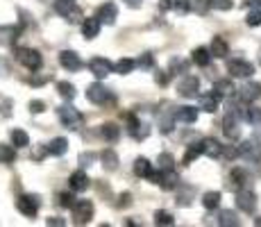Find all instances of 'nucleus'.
<instances>
[{
    "label": "nucleus",
    "instance_id": "obj_1",
    "mask_svg": "<svg viewBox=\"0 0 261 227\" xmlns=\"http://www.w3.org/2000/svg\"><path fill=\"white\" fill-rule=\"evenodd\" d=\"M55 12L66 18L68 23H82V18H84L82 9L75 5V0H57L55 3Z\"/></svg>",
    "mask_w": 261,
    "mask_h": 227
},
{
    "label": "nucleus",
    "instance_id": "obj_2",
    "mask_svg": "<svg viewBox=\"0 0 261 227\" xmlns=\"http://www.w3.org/2000/svg\"><path fill=\"white\" fill-rule=\"evenodd\" d=\"M16 59L28 70H39V68H41V64H43L41 53H39V50H34V48H18L16 50Z\"/></svg>",
    "mask_w": 261,
    "mask_h": 227
},
{
    "label": "nucleus",
    "instance_id": "obj_3",
    "mask_svg": "<svg viewBox=\"0 0 261 227\" xmlns=\"http://www.w3.org/2000/svg\"><path fill=\"white\" fill-rule=\"evenodd\" d=\"M73 218L77 225H84V223H91L93 218V205L89 200H75L73 205Z\"/></svg>",
    "mask_w": 261,
    "mask_h": 227
},
{
    "label": "nucleus",
    "instance_id": "obj_4",
    "mask_svg": "<svg viewBox=\"0 0 261 227\" xmlns=\"http://www.w3.org/2000/svg\"><path fill=\"white\" fill-rule=\"evenodd\" d=\"M39 205H41L39 195H21V198L16 200V209L21 211L23 216H28V218H34V216H37Z\"/></svg>",
    "mask_w": 261,
    "mask_h": 227
},
{
    "label": "nucleus",
    "instance_id": "obj_5",
    "mask_svg": "<svg viewBox=\"0 0 261 227\" xmlns=\"http://www.w3.org/2000/svg\"><path fill=\"white\" fill-rule=\"evenodd\" d=\"M59 120H62L64 128L77 130L80 123H82V114H80L75 107H68V105H66V107H59Z\"/></svg>",
    "mask_w": 261,
    "mask_h": 227
},
{
    "label": "nucleus",
    "instance_id": "obj_6",
    "mask_svg": "<svg viewBox=\"0 0 261 227\" xmlns=\"http://www.w3.org/2000/svg\"><path fill=\"white\" fill-rule=\"evenodd\" d=\"M150 180H152L154 184H159L162 189H166V191L175 189V186L179 184V178H177V173H175V170H159V173L150 175Z\"/></svg>",
    "mask_w": 261,
    "mask_h": 227
},
{
    "label": "nucleus",
    "instance_id": "obj_7",
    "mask_svg": "<svg viewBox=\"0 0 261 227\" xmlns=\"http://www.w3.org/2000/svg\"><path fill=\"white\" fill-rule=\"evenodd\" d=\"M237 207L241 211H245V214H252L254 207H257V195H254L250 189L237 191Z\"/></svg>",
    "mask_w": 261,
    "mask_h": 227
},
{
    "label": "nucleus",
    "instance_id": "obj_8",
    "mask_svg": "<svg viewBox=\"0 0 261 227\" xmlns=\"http://www.w3.org/2000/svg\"><path fill=\"white\" fill-rule=\"evenodd\" d=\"M227 70L232 78H250L254 73V66L250 62H245V59H232L227 64Z\"/></svg>",
    "mask_w": 261,
    "mask_h": 227
},
{
    "label": "nucleus",
    "instance_id": "obj_9",
    "mask_svg": "<svg viewBox=\"0 0 261 227\" xmlns=\"http://www.w3.org/2000/svg\"><path fill=\"white\" fill-rule=\"evenodd\" d=\"M89 70L95 75V78H107L109 73H114V64L109 62V59H105V57H95L89 62Z\"/></svg>",
    "mask_w": 261,
    "mask_h": 227
},
{
    "label": "nucleus",
    "instance_id": "obj_10",
    "mask_svg": "<svg viewBox=\"0 0 261 227\" xmlns=\"http://www.w3.org/2000/svg\"><path fill=\"white\" fill-rule=\"evenodd\" d=\"M87 98L91 100L93 105H102V103H107L112 95H109V91L105 89V84L93 82V84H89V87H87Z\"/></svg>",
    "mask_w": 261,
    "mask_h": 227
},
{
    "label": "nucleus",
    "instance_id": "obj_11",
    "mask_svg": "<svg viewBox=\"0 0 261 227\" xmlns=\"http://www.w3.org/2000/svg\"><path fill=\"white\" fill-rule=\"evenodd\" d=\"M177 91H179V95H184V98H195L200 91V80L195 78V75H187V78L177 84Z\"/></svg>",
    "mask_w": 261,
    "mask_h": 227
},
{
    "label": "nucleus",
    "instance_id": "obj_12",
    "mask_svg": "<svg viewBox=\"0 0 261 227\" xmlns=\"http://www.w3.org/2000/svg\"><path fill=\"white\" fill-rule=\"evenodd\" d=\"M59 64H62L68 73H75V70L82 68V59H80V55L73 53V50H64V53H59Z\"/></svg>",
    "mask_w": 261,
    "mask_h": 227
},
{
    "label": "nucleus",
    "instance_id": "obj_13",
    "mask_svg": "<svg viewBox=\"0 0 261 227\" xmlns=\"http://www.w3.org/2000/svg\"><path fill=\"white\" fill-rule=\"evenodd\" d=\"M239 155H241V157H245V159H250V161H257V159L261 157V145H259V141H254V139L243 141V143L239 145Z\"/></svg>",
    "mask_w": 261,
    "mask_h": 227
},
{
    "label": "nucleus",
    "instance_id": "obj_14",
    "mask_svg": "<svg viewBox=\"0 0 261 227\" xmlns=\"http://www.w3.org/2000/svg\"><path fill=\"white\" fill-rule=\"evenodd\" d=\"M68 186H71V191H75V193H82V191H87L91 186V180H89V175L84 170H75L71 175V180H68Z\"/></svg>",
    "mask_w": 261,
    "mask_h": 227
},
{
    "label": "nucleus",
    "instance_id": "obj_15",
    "mask_svg": "<svg viewBox=\"0 0 261 227\" xmlns=\"http://www.w3.org/2000/svg\"><path fill=\"white\" fill-rule=\"evenodd\" d=\"M95 16L100 18V23L114 25V23H116V18H118V9H116V5H114V3H105L102 7L98 9V14H95Z\"/></svg>",
    "mask_w": 261,
    "mask_h": 227
},
{
    "label": "nucleus",
    "instance_id": "obj_16",
    "mask_svg": "<svg viewBox=\"0 0 261 227\" xmlns=\"http://www.w3.org/2000/svg\"><path fill=\"white\" fill-rule=\"evenodd\" d=\"M239 98L243 100V103H252V100L261 98V84H259V82H248V84H243V87L239 89Z\"/></svg>",
    "mask_w": 261,
    "mask_h": 227
},
{
    "label": "nucleus",
    "instance_id": "obj_17",
    "mask_svg": "<svg viewBox=\"0 0 261 227\" xmlns=\"http://www.w3.org/2000/svg\"><path fill=\"white\" fill-rule=\"evenodd\" d=\"M223 132L227 139H237L239 136V116L227 112V116L223 118Z\"/></svg>",
    "mask_w": 261,
    "mask_h": 227
},
{
    "label": "nucleus",
    "instance_id": "obj_18",
    "mask_svg": "<svg viewBox=\"0 0 261 227\" xmlns=\"http://www.w3.org/2000/svg\"><path fill=\"white\" fill-rule=\"evenodd\" d=\"M220 98H223V95H218L216 91H212V93L200 95V109H202V112L214 114L216 109H218V105H220Z\"/></svg>",
    "mask_w": 261,
    "mask_h": 227
},
{
    "label": "nucleus",
    "instance_id": "obj_19",
    "mask_svg": "<svg viewBox=\"0 0 261 227\" xmlns=\"http://www.w3.org/2000/svg\"><path fill=\"white\" fill-rule=\"evenodd\" d=\"M100 18L93 16V18H87V21H82V34L84 39H95L100 34Z\"/></svg>",
    "mask_w": 261,
    "mask_h": 227
},
{
    "label": "nucleus",
    "instance_id": "obj_20",
    "mask_svg": "<svg viewBox=\"0 0 261 227\" xmlns=\"http://www.w3.org/2000/svg\"><path fill=\"white\" fill-rule=\"evenodd\" d=\"M46 150H48V155H53V157H62V155H66V150H68V141L62 139V136H57V139H53L46 145Z\"/></svg>",
    "mask_w": 261,
    "mask_h": 227
},
{
    "label": "nucleus",
    "instance_id": "obj_21",
    "mask_svg": "<svg viewBox=\"0 0 261 227\" xmlns=\"http://www.w3.org/2000/svg\"><path fill=\"white\" fill-rule=\"evenodd\" d=\"M175 118L179 120V123H187V125H191V123H195L198 120V109L195 107H179L177 112H175Z\"/></svg>",
    "mask_w": 261,
    "mask_h": 227
},
{
    "label": "nucleus",
    "instance_id": "obj_22",
    "mask_svg": "<svg viewBox=\"0 0 261 227\" xmlns=\"http://www.w3.org/2000/svg\"><path fill=\"white\" fill-rule=\"evenodd\" d=\"M134 175H139V178H150V175H152V164L145 157H139L134 161Z\"/></svg>",
    "mask_w": 261,
    "mask_h": 227
},
{
    "label": "nucleus",
    "instance_id": "obj_23",
    "mask_svg": "<svg viewBox=\"0 0 261 227\" xmlns=\"http://www.w3.org/2000/svg\"><path fill=\"white\" fill-rule=\"evenodd\" d=\"M212 55L214 57H218V59H223V57H227V53H229V48H227V43H225V39L223 37H214V41H212Z\"/></svg>",
    "mask_w": 261,
    "mask_h": 227
},
{
    "label": "nucleus",
    "instance_id": "obj_24",
    "mask_svg": "<svg viewBox=\"0 0 261 227\" xmlns=\"http://www.w3.org/2000/svg\"><path fill=\"white\" fill-rule=\"evenodd\" d=\"M212 50H207V48H195L193 50V64H198V66H209V62H212Z\"/></svg>",
    "mask_w": 261,
    "mask_h": 227
},
{
    "label": "nucleus",
    "instance_id": "obj_25",
    "mask_svg": "<svg viewBox=\"0 0 261 227\" xmlns=\"http://www.w3.org/2000/svg\"><path fill=\"white\" fill-rule=\"evenodd\" d=\"M200 155H204V143L198 141V143H191L187 148V155H184V164H191L193 159H198Z\"/></svg>",
    "mask_w": 261,
    "mask_h": 227
},
{
    "label": "nucleus",
    "instance_id": "obj_26",
    "mask_svg": "<svg viewBox=\"0 0 261 227\" xmlns=\"http://www.w3.org/2000/svg\"><path fill=\"white\" fill-rule=\"evenodd\" d=\"M134 66H137V62L134 59H127V57H123V59H118L116 64H114V73H118V75H127V73H132Z\"/></svg>",
    "mask_w": 261,
    "mask_h": 227
},
{
    "label": "nucleus",
    "instance_id": "obj_27",
    "mask_svg": "<svg viewBox=\"0 0 261 227\" xmlns=\"http://www.w3.org/2000/svg\"><path fill=\"white\" fill-rule=\"evenodd\" d=\"M202 143H204V155H207V157H220V155H223V145L216 139H204Z\"/></svg>",
    "mask_w": 261,
    "mask_h": 227
},
{
    "label": "nucleus",
    "instance_id": "obj_28",
    "mask_svg": "<svg viewBox=\"0 0 261 227\" xmlns=\"http://www.w3.org/2000/svg\"><path fill=\"white\" fill-rule=\"evenodd\" d=\"M218 225H223V227H234V225H239L237 214H234L232 209H223V211L218 214Z\"/></svg>",
    "mask_w": 261,
    "mask_h": 227
},
{
    "label": "nucleus",
    "instance_id": "obj_29",
    "mask_svg": "<svg viewBox=\"0 0 261 227\" xmlns=\"http://www.w3.org/2000/svg\"><path fill=\"white\" fill-rule=\"evenodd\" d=\"M202 205H204V209H218L220 191H207V193L202 195Z\"/></svg>",
    "mask_w": 261,
    "mask_h": 227
},
{
    "label": "nucleus",
    "instance_id": "obj_30",
    "mask_svg": "<svg viewBox=\"0 0 261 227\" xmlns=\"http://www.w3.org/2000/svg\"><path fill=\"white\" fill-rule=\"evenodd\" d=\"M100 134H102L109 143H114V141H118V136H120V128L118 125H114V123H107V125H102Z\"/></svg>",
    "mask_w": 261,
    "mask_h": 227
},
{
    "label": "nucleus",
    "instance_id": "obj_31",
    "mask_svg": "<svg viewBox=\"0 0 261 227\" xmlns=\"http://www.w3.org/2000/svg\"><path fill=\"white\" fill-rule=\"evenodd\" d=\"M9 139H12V143L16 145V148H25V145H30V136H28V132H23V130H12Z\"/></svg>",
    "mask_w": 261,
    "mask_h": 227
},
{
    "label": "nucleus",
    "instance_id": "obj_32",
    "mask_svg": "<svg viewBox=\"0 0 261 227\" xmlns=\"http://www.w3.org/2000/svg\"><path fill=\"white\" fill-rule=\"evenodd\" d=\"M100 159H102V164H105V168L107 170H116L118 168V157H116L114 150H105V153L100 155Z\"/></svg>",
    "mask_w": 261,
    "mask_h": 227
},
{
    "label": "nucleus",
    "instance_id": "obj_33",
    "mask_svg": "<svg viewBox=\"0 0 261 227\" xmlns=\"http://www.w3.org/2000/svg\"><path fill=\"white\" fill-rule=\"evenodd\" d=\"M16 145H7V143H0V164H9V161H14L16 157Z\"/></svg>",
    "mask_w": 261,
    "mask_h": 227
},
{
    "label": "nucleus",
    "instance_id": "obj_34",
    "mask_svg": "<svg viewBox=\"0 0 261 227\" xmlns=\"http://www.w3.org/2000/svg\"><path fill=\"white\" fill-rule=\"evenodd\" d=\"M57 91L64 100H73L75 98V87L71 82H57Z\"/></svg>",
    "mask_w": 261,
    "mask_h": 227
},
{
    "label": "nucleus",
    "instance_id": "obj_35",
    "mask_svg": "<svg viewBox=\"0 0 261 227\" xmlns=\"http://www.w3.org/2000/svg\"><path fill=\"white\" fill-rule=\"evenodd\" d=\"M214 91H216L218 95H229V93L234 91V84L229 82V80H218V82L214 84Z\"/></svg>",
    "mask_w": 261,
    "mask_h": 227
},
{
    "label": "nucleus",
    "instance_id": "obj_36",
    "mask_svg": "<svg viewBox=\"0 0 261 227\" xmlns=\"http://www.w3.org/2000/svg\"><path fill=\"white\" fill-rule=\"evenodd\" d=\"M248 123L252 125H261V109L259 107H245V118Z\"/></svg>",
    "mask_w": 261,
    "mask_h": 227
},
{
    "label": "nucleus",
    "instance_id": "obj_37",
    "mask_svg": "<svg viewBox=\"0 0 261 227\" xmlns=\"http://www.w3.org/2000/svg\"><path fill=\"white\" fill-rule=\"evenodd\" d=\"M245 23L250 25V28H259L261 25V9L259 7H252L248 14V18H245Z\"/></svg>",
    "mask_w": 261,
    "mask_h": 227
},
{
    "label": "nucleus",
    "instance_id": "obj_38",
    "mask_svg": "<svg viewBox=\"0 0 261 227\" xmlns=\"http://www.w3.org/2000/svg\"><path fill=\"white\" fill-rule=\"evenodd\" d=\"M157 164H159V170H173V164H175V159H173V155L164 153V155H159Z\"/></svg>",
    "mask_w": 261,
    "mask_h": 227
},
{
    "label": "nucleus",
    "instance_id": "obj_39",
    "mask_svg": "<svg viewBox=\"0 0 261 227\" xmlns=\"http://www.w3.org/2000/svg\"><path fill=\"white\" fill-rule=\"evenodd\" d=\"M175 120H177V118H175V114H173V116H170V114H168V116L164 114L162 120H159V130H162L164 134H168L170 130H173V123H175Z\"/></svg>",
    "mask_w": 261,
    "mask_h": 227
},
{
    "label": "nucleus",
    "instance_id": "obj_40",
    "mask_svg": "<svg viewBox=\"0 0 261 227\" xmlns=\"http://www.w3.org/2000/svg\"><path fill=\"white\" fill-rule=\"evenodd\" d=\"M191 7L198 14H207L212 9V0H191Z\"/></svg>",
    "mask_w": 261,
    "mask_h": 227
},
{
    "label": "nucleus",
    "instance_id": "obj_41",
    "mask_svg": "<svg viewBox=\"0 0 261 227\" xmlns=\"http://www.w3.org/2000/svg\"><path fill=\"white\" fill-rule=\"evenodd\" d=\"M187 68H189V64L187 62H184V59H170V73H175V75H177V73H187Z\"/></svg>",
    "mask_w": 261,
    "mask_h": 227
},
{
    "label": "nucleus",
    "instance_id": "obj_42",
    "mask_svg": "<svg viewBox=\"0 0 261 227\" xmlns=\"http://www.w3.org/2000/svg\"><path fill=\"white\" fill-rule=\"evenodd\" d=\"M154 223L157 225H173V214H168V211H157L154 214Z\"/></svg>",
    "mask_w": 261,
    "mask_h": 227
},
{
    "label": "nucleus",
    "instance_id": "obj_43",
    "mask_svg": "<svg viewBox=\"0 0 261 227\" xmlns=\"http://www.w3.org/2000/svg\"><path fill=\"white\" fill-rule=\"evenodd\" d=\"M212 7L220 9V12H227V9L234 7V3H232V0H212Z\"/></svg>",
    "mask_w": 261,
    "mask_h": 227
},
{
    "label": "nucleus",
    "instance_id": "obj_44",
    "mask_svg": "<svg viewBox=\"0 0 261 227\" xmlns=\"http://www.w3.org/2000/svg\"><path fill=\"white\" fill-rule=\"evenodd\" d=\"M59 205H62V207H68V209H73L75 198H73L71 193H62V195H59Z\"/></svg>",
    "mask_w": 261,
    "mask_h": 227
},
{
    "label": "nucleus",
    "instance_id": "obj_45",
    "mask_svg": "<svg viewBox=\"0 0 261 227\" xmlns=\"http://www.w3.org/2000/svg\"><path fill=\"white\" fill-rule=\"evenodd\" d=\"M43 109H46L43 100H32V103H30V112H32V114H41Z\"/></svg>",
    "mask_w": 261,
    "mask_h": 227
},
{
    "label": "nucleus",
    "instance_id": "obj_46",
    "mask_svg": "<svg viewBox=\"0 0 261 227\" xmlns=\"http://www.w3.org/2000/svg\"><path fill=\"white\" fill-rule=\"evenodd\" d=\"M232 182H234V184H243V182H245V173H243V170L234 168L232 170Z\"/></svg>",
    "mask_w": 261,
    "mask_h": 227
},
{
    "label": "nucleus",
    "instance_id": "obj_47",
    "mask_svg": "<svg viewBox=\"0 0 261 227\" xmlns=\"http://www.w3.org/2000/svg\"><path fill=\"white\" fill-rule=\"evenodd\" d=\"M91 161H95L93 153H82V155H80V164H82V166H91Z\"/></svg>",
    "mask_w": 261,
    "mask_h": 227
},
{
    "label": "nucleus",
    "instance_id": "obj_48",
    "mask_svg": "<svg viewBox=\"0 0 261 227\" xmlns=\"http://www.w3.org/2000/svg\"><path fill=\"white\" fill-rule=\"evenodd\" d=\"M137 64H139L141 68H150V66H152V55H143V57L139 59Z\"/></svg>",
    "mask_w": 261,
    "mask_h": 227
},
{
    "label": "nucleus",
    "instance_id": "obj_49",
    "mask_svg": "<svg viewBox=\"0 0 261 227\" xmlns=\"http://www.w3.org/2000/svg\"><path fill=\"white\" fill-rule=\"evenodd\" d=\"M154 80H157V84H166V82H168V75H166V70H157V75H154Z\"/></svg>",
    "mask_w": 261,
    "mask_h": 227
},
{
    "label": "nucleus",
    "instance_id": "obj_50",
    "mask_svg": "<svg viewBox=\"0 0 261 227\" xmlns=\"http://www.w3.org/2000/svg\"><path fill=\"white\" fill-rule=\"evenodd\" d=\"M129 198H132V195H129V193H125V195H120V207H127L129 205Z\"/></svg>",
    "mask_w": 261,
    "mask_h": 227
},
{
    "label": "nucleus",
    "instance_id": "obj_51",
    "mask_svg": "<svg viewBox=\"0 0 261 227\" xmlns=\"http://www.w3.org/2000/svg\"><path fill=\"white\" fill-rule=\"evenodd\" d=\"M9 105H12V103H9V100H5V103H3V112H0V114H3L5 118H7V116H9Z\"/></svg>",
    "mask_w": 261,
    "mask_h": 227
},
{
    "label": "nucleus",
    "instance_id": "obj_52",
    "mask_svg": "<svg viewBox=\"0 0 261 227\" xmlns=\"http://www.w3.org/2000/svg\"><path fill=\"white\" fill-rule=\"evenodd\" d=\"M48 225H57V227H62V225H66L62 218H48Z\"/></svg>",
    "mask_w": 261,
    "mask_h": 227
},
{
    "label": "nucleus",
    "instance_id": "obj_53",
    "mask_svg": "<svg viewBox=\"0 0 261 227\" xmlns=\"http://www.w3.org/2000/svg\"><path fill=\"white\" fill-rule=\"evenodd\" d=\"M248 7H261V0H245Z\"/></svg>",
    "mask_w": 261,
    "mask_h": 227
},
{
    "label": "nucleus",
    "instance_id": "obj_54",
    "mask_svg": "<svg viewBox=\"0 0 261 227\" xmlns=\"http://www.w3.org/2000/svg\"><path fill=\"white\" fill-rule=\"evenodd\" d=\"M125 3H127L129 7H134V9H137V7H141V0H125Z\"/></svg>",
    "mask_w": 261,
    "mask_h": 227
},
{
    "label": "nucleus",
    "instance_id": "obj_55",
    "mask_svg": "<svg viewBox=\"0 0 261 227\" xmlns=\"http://www.w3.org/2000/svg\"><path fill=\"white\" fill-rule=\"evenodd\" d=\"M175 3H170V0H162V9H170Z\"/></svg>",
    "mask_w": 261,
    "mask_h": 227
},
{
    "label": "nucleus",
    "instance_id": "obj_56",
    "mask_svg": "<svg viewBox=\"0 0 261 227\" xmlns=\"http://www.w3.org/2000/svg\"><path fill=\"white\" fill-rule=\"evenodd\" d=\"M254 225H261V216H259V218H254Z\"/></svg>",
    "mask_w": 261,
    "mask_h": 227
}]
</instances>
